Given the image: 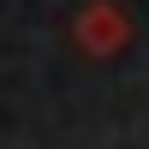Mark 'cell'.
Segmentation results:
<instances>
[{"instance_id": "1", "label": "cell", "mask_w": 149, "mask_h": 149, "mask_svg": "<svg viewBox=\"0 0 149 149\" xmlns=\"http://www.w3.org/2000/svg\"><path fill=\"white\" fill-rule=\"evenodd\" d=\"M72 42H78L90 60H113V54H125V42H131V18H125V6H113V0H84V12L72 18Z\"/></svg>"}]
</instances>
